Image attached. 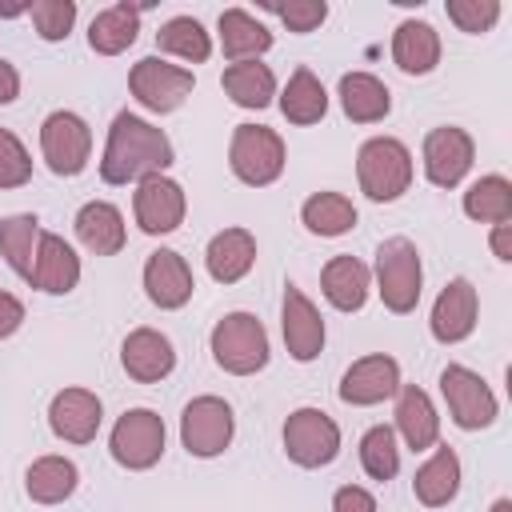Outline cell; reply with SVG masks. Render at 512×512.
<instances>
[{"label":"cell","mask_w":512,"mask_h":512,"mask_svg":"<svg viewBox=\"0 0 512 512\" xmlns=\"http://www.w3.org/2000/svg\"><path fill=\"white\" fill-rule=\"evenodd\" d=\"M176 160L172 140L148 124L136 112H116L112 128H108V144L100 156V176L104 184H140L148 176H164V168Z\"/></svg>","instance_id":"cell-1"},{"label":"cell","mask_w":512,"mask_h":512,"mask_svg":"<svg viewBox=\"0 0 512 512\" xmlns=\"http://www.w3.org/2000/svg\"><path fill=\"white\" fill-rule=\"evenodd\" d=\"M356 180L368 200L392 204L412 184V152L396 136H372L356 152Z\"/></svg>","instance_id":"cell-2"},{"label":"cell","mask_w":512,"mask_h":512,"mask_svg":"<svg viewBox=\"0 0 512 512\" xmlns=\"http://www.w3.org/2000/svg\"><path fill=\"white\" fill-rule=\"evenodd\" d=\"M420 288H424V264L416 244L408 236H388L376 248V292L384 308L408 316L420 304Z\"/></svg>","instance_id":"cell-3"},{"label":"cell","mask_w":512,"mask_h":512,"mask_svg":"<svg viewBox=\"0 0 512 512\" xmlns=\"http://www.w3.org/2000/svg\"><path fill=\"white\" fill-rule=\"evenodd\" d=\"M212 360L232 372V376H252L268 364V332L252 312H228L216 320L212 336H208Z\"/></svg>","instance_id":"cell-4"},{"label":"cell","mask_w":512,"mask_h":512,"mask_svg":"<svg viewBox=\"0 0 512 512\" xmlns=\"http://www.w3.org/2000/svg\"><path fill=\"white\" fill-rule=\"evenodd\" d=\"M284 160H288V152H284L280 132L264 128V124H236L232 144H228V164L240 184L264 188V184L280 180Z\"/></svg>","instance_id":"cell-5"},{"label":"cell","mask_w":512,"mask_h":512,"mask_svg":"<svg viewBox=\"0 0 512 512\" xmlns=\"http://www.w3.org/2000/svg\"><path fill=\"white\" fill-rule=\"evenodd\" d=\"M284 452L300 468H328L340 456V424L324 408H296L284 420Z\"/></svg>","instance_id":"cell-6"},{"label":"cell","mask_w":512,"mask_h":512,"mask_svg":"<svg viewBox=\"0 0 512 512\" xmlns=\"http://www.w3.org/2000/svg\"><path fill=\"white\" fill-rule=\"evenodd\" d=\"M192 88H196V76L180 64L160 60V56L136 60L132 72H128V92L136 96V104L148 108V112H160V116L176 112L192 96Z\"/></svg>","instance_id":"cell-7"},{"label":"cell","mask_w":512,"mask_h":512,"mask_svg":"<svg viewBox=\"0 0 512 512\" xmlns=\"http://www.w3.org/2000/svg\"><path fill=\"white\" fill-rule=\"evenodd\" d=\"M440 396H444V404H448L452 424L464 428V432L488 428V424L496 420V412H500L496 392L484 384L480 372H472V368H464V364H448V368L440 372Z\"/></svg>","instance_id":"cell-8"},{"label":"cell","mask_w":512,"mask_h":512,"mask_svg":"<svg viewBox=\"0 0 512 512\" xmlns=\"http://www.w3.org/2000/svg\"><path fill=\"white\" fill-rule=\"evenodd\" d=\"M232 432H236V416L220 396H196L180 412V444L188 448V456L200 460L220 456L232 444Z\"/></svg>","instance_id":"cell-9"},{"label":"cell","mask_w":512,"mask_h":512,"mask_svg":"<svg viewBox=\"0 0 512 512\" xmlns=\"http://www.w3.org/2000/svg\"><path fill=\"white\" fill-rule=\"evenodd\" d=\"M164 420L152 412V408H128L116 424H112V436H108V448H112V460L128 472H144L152 468L160 456H164Z\"/></svg>","instance_id":"cell-10"},{"label":"cell","mask_w":512,"mask_h":512,"mask_svg":"<svg viewBox=\"0 0 512 512\" xmlns=\"http://www.w3.org/2000/svg\"><path fill=\"white\" fill-rule=\"evenodd\" d=\"M40 156L56 176H80L92 156V132L84 116L60 108L40 124Z\"/></svg>","instance_id":"cell-11"},{"label":"cell","mask_w":512,"mask_h":512,"mask_svg":"<svg viewBox=\"0 0 512 512\" xmlns=\"http://www.w3.org/2000/svg\"><path fill=\"white\" fill-rule=\"evenodd\" d=\"M424 176H428V184H436V188H456L464 176H468V168H472V160H476V144H472V136L464 132V128H456V124H440V128H432L428 136H424Z\"/></svg>","instance_id":"cell-12"},{"label":"cell","mask_w":512,"mask_h":512,"mask_svg":"<svg viewBox=\"0 0 512 512\" xmlns=\"http://www.w3.org/2000/svg\"><path fill=\"white\" fill-rule=\"evenodd\" d=\"M184 188L172 180V176H148L136 184L132 192V216L140 224V232L148 236H168L184 224Z\"/></svg>","instance_id":"cell-13"},{"label":"cell","mask_w":512,"mask_h":512,"mask_svg":"<svg viewBox=\"0 0 512 512\" xmlns=\"http://www.w3.org/2000/svg\"><path fill=\"white\" fill-rule=\"evenodd\" d=\"M280 332H284V348L292 360L308 364L324 352V316L320 308L296 288L284 284V300H280Z\"/></svg>","instance_id":"cell-14"},{"label":"cell","mask_w":512,"mask_h":512,"mask_svg":"<svg viewBox=\"0 0 512 512\" xmlns=\"http://www.w3.org/2000/svg\"><path fill=\"white\" fill-rule=\"evenodd\" d=\"M340 400L352 404V408H368V404H380L388 396L400 392V364L384 352H372V356H360L344 376H340Z\"/></svg>","instance_id":"cell-15"},{"label":"cell","mask_w":512,"mask_h":512,"mask_svg":"<svg viewBox=\"0 0 512 512\" xmlns=\"http://www.w3.org/2000/svg\"><path fill=\"white\" fill-rule=\"evenodd\" d=\"M476 312H480V296L472 288V280L456 276L440 288L436 304H432V316H428V328L440 344H460L472 336L476 328Z\"/></svg>","instance_id":"cell-16"},{"label":"cell","mask_w":512,"mask_h":512,"mask_svg":"<svg viewBox=\"0 0 512 512\" xmlns=\"http://www.w3.org/2000/svg\"><path fill=\"white\" fill-rule=\"evenodd\" d=\"M100 420H104V404L88 388H64L48 404V428L64 444H88V440H96Z\"/></svg>","instance_id":"cell-17"},{"label":"cell","mask_w":512,"mask_h":512,"mask_svg":"<svg viewBox=\"0 0 512 512\" xmlns=\"http://www.w3.org/2000/svg\"><path fill=\"white\" fill-rule=\"evenodd\" d=\"M144 292L156 308L164 312H176L192 300L196 292V280H192V268L180 252L172 248H156L148 260H144Z\"/></svg>","instance_id":"cell-18"},{"label":"cell","mask_w":512,"mask_h":512,"mask_svg":"<svg viewBox=\"0 0 512 512\" xmlns=\"http://www.w3.org/2000/svg\"><path fill=\"white\" fill-rule=\"evenodd\" d=\"M120 364H124V372L132 380L156 384V380H164L176 368V348L156 328H132L124 336V344H120Z\"/></svg>","instance_id":"cell-19"},{"label":"cell","mask_w":512,"mask_h":512,"mask_svg":"<svg viewBox=\"0 0 512 512\" xmlns=\"http://www.w3.org/2000/svg\"><path fill=\"white\" fill-rule=\"evenodd\" d=\"M32 288L48 292V296H68L80 284V256L72 252V244L56 232H40V248H36V264H32Z\"/></svg>","instance_id":"cell-20"},{"label":"cell","mask_w":512,"mask_h":512,"mask_svg":"<svg viewBox=\"0 0 512 512\" xmlns=\"http://www.w3.org/2000/svg\"><path fill=\"white\" fill-rule=\"evenodd\" d=\"M396 432L404 436V448L412 452H428L440 440V416L436 404L424 388L416 384H400L396 392Z\"/></svg>","instance_id":"cell-21"},{"label":"cell","mask_w":512,"mask_h":512,"mask_svg":"<svg viewBox=\"0 0 512 512\" xmlns=\"http://www.w3.org/2000/svg\"><path fill=\"white\" fill-rule=\"evenodd\" d=\"M204 264H208V276L216 284H236L252 272L256 264V236L248 228H224L208 240L204 248Z\"/></svg>","instance_id":"cell-22"},{"label":"cell","mask_w":512,"mask_h":512,"mask_svg":"<svg viewBox=\"0 0 512 512\" xmlns=\"http://www.w3.org/2000/svg\"><path fill=\"white\" fill-rule=\"evenodd\" d=\"M320 288L336 312H360L368 300V288H372V272L356 256H332L320 268Z\"/></svg>","instance_id":"cell-23"},{"label":"cell","mask_w":512,"mask_h":512,"mask_svg":"<svg viewBox=\"0 0 512 512\" xmlns=\"http://www.w3.org/2000/svg\"><path fill=\"white\" fill-rule=\"evenodd\" d=\"M76 236L80 244L92 252V256H116L128 240V228H124V216L116 204L108 200H88L80 212H76Z\"/></svg>","instance_id":"cell-24"},{"label":"cell","mask_w":512,"mask_h":512,"mask_svg":"<svg viewBox=\"0 0 512 512\" xmlns=\"http://www.w3.org/2000/svg\"><path fill=\"white\" fill-rule=\"evenodd\" d=\"M392 60L408 76H428L440 64V32L428 20H404L392 32Z\"/></svg>","instance_id":"cell-25"},{"label":"cell","mask_w":512,"mask_h":512,"mask_svg":"<svg viewBox=\"0 0 512 512\" xmlns=\"http://www.w3.org/2000/svg\"><path fill=\"white\" fill-rule=\"evenodd\" d=\"M340 108L352 124H376L392 112V92L372 72H344L340 76Z\"/></svg>","instance_id":"cell-26"},{"label":"cell","mask_w":512,"mask_h":512,"mask_svg":"<svg viewBox=\"0 0 512 512\" xmlns=\"http://www.w3.org/2000/svg\"><path fill=\"white\" fill-rule=\"evenodd\" d=\"M460 492V456L440 444L412 476V496L424 504V508H444L448 500H456Z\"/></svg>","instance_id":"cell-27"},{"label":"cell","mask_w":512,"mask_h":512,"mask_svg":"<svg viewBox=\"0 0 512 512\" xmlns=\"http://www.w3.org/2000/svg\"><path fill=\"white\" fill-rule=\"evenodd\" d=\"M216 28H220V48H224V56L232 64L260 60L272 48V32L252 12H244V8H224L220 20H216Z\"/></svg>","instance_id":"cell-28"},{"label":"cell","mask_w":512,"mask_h":512,"mask_svg":"<svg viewBox=\"0 0 512 512\" xmlns=\"http://www.w3.org/2000/svg\"><path fill=\"white\" fill-rule=\"evenodd\" d=\"M280 112H284L288 124H300V128L324 120V112H328V92H324V84H320V76H316L312 68L300 64V68L288 76V84H284V92H280Z\"/></svg>","instance_id":"cell-29"},{"label":"cell","mask_w":512,"mask_h":512,"mask_svg":"<svg viewBox=\"0 0 512 512\" xmlns=\"http://www.w3.org/2000/svg\"><path fill=\"white\" fill-rule=\"evenodd\" d=\"M80 484V472L68 456H40L24 472V492L36 504H64Z\"/></svg>","instance_id":"cell-30"},{"label":"cell","mask_w":512,"mask_h":512,"mask_svg":"<svg viewBox=\"0 0 512 512\" xmlns=\"http://www.w3.org/2000/svg\"><path fill=\"white\" fill-rule=\"evenodd\" d=\"M136 32H140V8L112 4V8H104V12L92 16V24H88V48L100 52V56H120L124 48L136 44Z\"/></svg>","instance_id":"cell-31"},{"label":"cell","mask_w":512,"mask_h":512,"mask_svg":"<svg viewBox=\"0 0 512 512\" xmlns=\"http://www.w3.org/2000/svg\"><path fill=\"white\" fill-rule=\"evenodd\" d=\"M220 84H224V92H228L232 104H240V108H256V112L268 108L272 96H276V76H272V68L260 64V60L228 64L224 76H220Z\"/></svg>","instance_id":"cell-32"},{"label":"cell","mask_w":512,"mask_h":512,"mask_svg":"<svg viewBox=\"0 0 512 512\" xmlns=\"http://www.w3.org/2000/svg\"><path fill=\"white\" fill-rule=\"evenodd\" d=\"M464 216L476 224H508L512 220V180L500 172H488L476 184H468Z\"/></svg>","instance_id":"cell-33"},{"label":"cell","mask_w":512,"mask_h":512,"mask_svg":"<svg viewBox=\"0 0 512 512\" xmlns=\"http://www.w3.org/2000/svg\"><path fill=\"white\" fill-rule=\"evenodd\" d=\"M300 220L312 236H344L356 228V204L344 192H312L300 204Z\"/></svg>","instance_id":"cell-34"},{"label":"cell","mask_w":512,"mask_h":512,"mask_svg":"<svg viewBox=\"0 0 512 512\" xmlns=\"http://www.w3.org/2000/svg\"><path fill=\"white\" fill-rule=\"evenodd\" d=\"M36 248H40V220L32 212H16V216L0 220V256L8 260V268L16 276L32 280Z\"/></svg>","instance_id":"cell-35"},{"label":"cell","mask_w":512,"mask_h":512,"mask_svg":"<svg viewBox=\"0 0 512 512\" xmlns=\"http://www.w3.org/2000/svg\"><path fill=\"white\" fill-rule=\"evenodd\" d=\"M156 48L168 56H180L188 64H204L212 56V36L204 32V24L196 16H172L156 32Z\"/></svg>","instance_id":"cell-36"},{"label":"cell","mask_w":512,"mask_h":512,"mask_svg":"<svg viewBox=\"0 0 512 512\" xmlns=\"http://www.w3.org/2000/svg\"><path fill=\"white\" fill-rule=\"evenodd\" d=\"M360 468L380 484H388L400 472V448H396V432L388 424H372L360 436Z\"/></svg>","instance_id":"cell-37"},{"label":"cell","mask_w":512,"mask_h":512,"mask_svg":"<svg viewBox=\"0 0 512 512\" xmlns=\"http://www.w3.org/2000/svg\"><path fill=\"white\" fill-rule=\"evenodd\" d=\"M28 16L40 32V40H64L76 24V0H32L28 4Z\"/></svg>","instance_id":"cell-38"},{"label":"cell","mask_w":512,"mask_h":512,"mask_svg":"<svg viewBox=\"0 0 512 512\" xmlns=\"http://www.w3.org/2000/svg\"><path fill=\"white\" fill-rule=\"evenodd\" d=\"M32 180V156L16 132L0 128V188H24Z\"/></svg>","instance_id":"cell-39"},{"label":"cell","mask_w":512,"mask_h":512,"mask_svg":"<svg viewBox=\"0 0 512 512\" xmlns=\"http://www.w3.org/2000/svg\"><path fill=\"white\" fill-rule=\"evenodd\" d=\"M444 12H448V20H452L460 32H468V36H480V32H488V28L500 20V4H496V0H448Z\"/></svg>","instance_id":"cell-40"},{"label":"cell","mask_w":512,"mask_h":512,"mask_svg":"<svg viewBox=\"0 0 512 512\" xmlns=\"http://www.w3.org/2000/svg\"><path fill=\"white\" fill-rule=\"evenodd\" d=\"M268 12H276L288 32H316L328 20V4L324 0H288V4H268Z\"/></svg>","instance_id":"cell-41"},{"label":"cell","mask_w":512,"mask_h":512,"mask_svg":"<svg viewBox=\"0 0 512 512\" xmlns=\"http://www.w3.org/2000/svg\"><path fill=\"white\" fill-rule=\"evenodd\" d=\"M332 512H380V508H376V496H372L368 488L344 484V488H336V496H332Z\"/></svg>","instance_id":"cell-42"},{"label":"cell","mask_w":512,"mask_h":512,"mask_svg":"<svg viewBox=\"0 0 512 512\" xmlns=\"http://www.w3.org/2000/svg\"><path fill=\"white\" fill-rule=\"evenodd\" d=\"M20 324H24V304H20L12 292L0 288V340H8Z\"/></svg>","instance_id":"cell-43"},{"label":"cell","mask_w":512,"mask_h":512,"mask_svg":"<svg viewBox=\"0 0 512 512\" xmlns=\"http://www.w3.org/2000/svg\"><path fill=\"white\" fill-rule=\"evenodd\" d=\"M16 96H20V72L0 56V104H12Z\"/></svg>","instance_id":"cell-44"},{"label":"cell","mask_w":512,"mask_h":512,"mask_svg":"<svg viewBox=\"0 0 512 512\" xmlns=\"http://www.w3.org/2000/svg\"><path fill=\"white\" fill-rule=\"evenodd\" d=\"M488 244H492V256L508 264V260H512V224H492Z\"/></svg>","instance_id":"cell-45"},{"label":"cell","mask_w":512,"mask_h":512,"mask_svg":"<svg viewBox=\"0 0 512 512\" xmlns=\"http://www.w3.org/2000/svg\"><path fill=\"white\" fill-rule=\"evenodd\" d=\"M488 512H512V500H508V496H500V500H496Z\"/></svg>","instance_id":"cell-46"}]
</instances>
